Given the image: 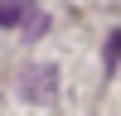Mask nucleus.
<instances>
[{
	"instance_id": "f257e3e1",
	"label": "nucleus",
	"mask_w": 121,
	"mask_h": 116,
	"mask_svg": "<svg viewBox=\"0 0 121 116\" xmlns=\"http://www.w3.org/2000/svg\"><path fill=\"white\" fill-rule=\"evenodd\" d=\"M53 92H58V68H53V63H34L24 77H19V97L34 102V106H48Z\"/></svg>"
},
{
	"instance_id": "f03ea898",
	"label": "nucleus",
	"mask_w": 121,
	"mask_h": 116,
	"mask_svg": "<svg viewBox=\"0 0 121 116\" xmlns=\"http://www.w3.org/2000/svg\"><path fill=\"white\" fill-rule=\"evenodd\" d=\"M34 15H39V10L29 5V0H0V24H5V29H24Z\"/></svg>"
},
{
	"instance_id": "7ed1b4c3",
	"label": "nucleus",
	"mask_w": 121,
	"mask_h": 116,
	"mask_svg": "<svg viewBox=\"0 0 121 116\" xmlns=\"http://www.w3.org/2000/svg\"><path fill=\"white\" fill-rule=\"evenodd\" d=\"M116 63H121V29L107 34V53H102V68H107V73H116Z\"/></svg>"
},
{
	"instance_id": "20e7f679",
	"label": "nucleus",
	"mask_w": 121,
	"mask_h": 116,
	"mask_svg": "<svg viewBox=\"0 0 121 116\" xmlns=\"http://www.w3.org/2000/svg\"><path fill=\"white\" fill-rule=\"evenodd\" d=\"M44 29H48V19H44V15H34V19H29V24H24V34H29V39H39V34H44Z\"/></svg>"
}]
</instances>
